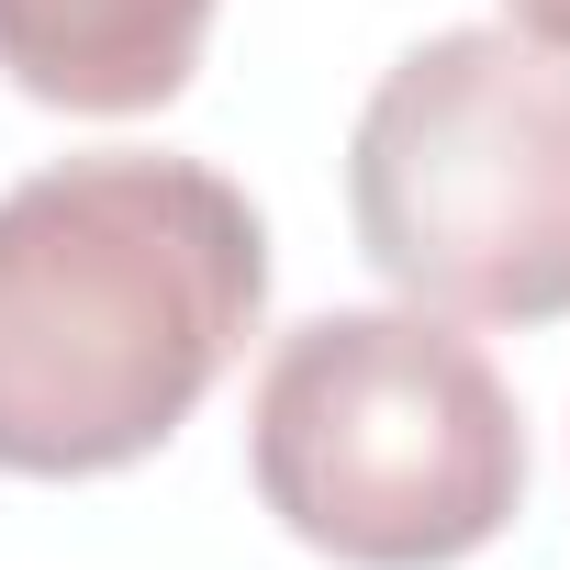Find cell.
<instances>
[{"mask_svg":"<svg viewBox=\"0 0 570 570\" xmlns=\"http://www.w3.org/2000/svg\"><path fill=\"white\" fill-rule=\"evenodd\" d=\"M268 303V224L202 157H68L0 202V470L157 459Z\"/></svg>","mask_w":570,"mask_h":570,"instance_id":"6da1fadb","label":"cell"},{"mask_svg":"<svg viewBox=\"0 0 570 570\" xmlns=\"http://www.w3.org/2000/svg\"><path fill=\"white\" fill-rule=\"evenodd\" d=\"M257 503L347 570H448L525 503L503 370L436 314H314L246 403Z\"/></svg>","mask_w":570,"mask_h":570,"instance_id":"7a4b0ae2","label":"cell"},{"mask_svg":"<svg viewBox=\"0 0 570 570\" xmlns=\"http://www.w3.org/2000/svg\"><path fill=\"white\" fill-rule=\"evenodd\" d=\"M347 213L414 314L559 325L570 314V57L537 35L414 46L347 146Z\"/></svg>","mask_w":570,"mask_h":570,"instance_id":"3957f363","label":"cell"},{"mask_svg":"<svg viewBox=\"0 0 570 570\" xmlns=\"http://www.w3.org/2000/svg\"><path fill=\"white\" fill-rule=\"evenodd\" d=\"M213 0H0V79L46 112H157L190 90Z\"/></svg>","mask_w":570,"mask_h":570,"instance_id":"277c9868","label":"cell"},{"mask_svg":"<svg viewBox=\"0 0 570 570\" xmlns=\"http://www.w3.org/2000/svg\"><path fill=\"white\" fill-rule=\"evenodd\" d=\"M514 23H525L537 46H559V57H570V0H514Z\"/></svg>","mask_w":570,"mask_h":570,"instance_id":"5b68a950","label":"cell"}]
</instances>
